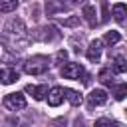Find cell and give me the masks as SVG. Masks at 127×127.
<instances>
[{"label": "cell", "instance_id": "cell-4", "mask_svg": "<svg viewBox=\"0 0 127 127\" xmlns=\"http://www.w3.org/2000/svg\"><path fill=\"white\" fill-rule=\"evenodd\" d=\"M4 107L6 109H10V111H22L24 107H26V97H24V93H8L6 97H4Z\"/></svg>", "mask_w": 127, "mask_h": 127}, {"label": "cell", "instance_id": "cell-15", "mask_svg": "<svg viewBox=\"0 0 127 127\" xmlns=\"http://www.w3.org/2000/svg\"><path fill=\"white\" fill-rule=\"evenodd\" d=\"M10 62H14V54L10 52V48H6L0 42V64H10Z\"/></svg>", "mask_w": 127, "mask_h": 127}, {"label": "cell", "instance_id": "cell-3", "mask_svg": "<svg viewBox=\"0 0 127 127\" xmlns=\"http://www.w3.org/2000/svg\"><path fill=\"white\" fill-rule=\"evenodd\" d=\"M62 75L65 79H81L85 75V69L77 62H67L65 65H62Z\"/></svg>", "mask_w": 127, "mask_h": 127}, {"label": "cell", "instance_id": "cell-12", "mask_svg": "<svg viewBox=\"0 0 127 127\" xmlns=\"http://www.w3.org/2000/svg\"><path fill=\"white\" fill-rule=\"evenodd\" d=\"M111 10H113L115 20H117L119 24H123V22H125V14H127V6H125V4H113Z\"/></svg>", "mask_w": 127, "mask_h": 127}, {"label": "cell", "instance_id": "cell-10", "mask_svg": "<svg viewBox=\"0 0 127 127\" xmlns=\"http://www.w3.org/2000/svg\"><path fill=\"white\" fill-rule=\"evenodd\" d=\"M101 58V40H93L87 48V60L89 62H97Z\"/></svg>", "mask_w": 127, "mask_h": 127}, {"label": "cell", "instance_id": "cell-14", "mask_svg": "<svg viewBox=\"0 0 127 127\" xmlns=\"http://www.w3.org/2000/svg\"><path fill=\"white\" fill-rule=\"evenodd\" d=\"M64 97H67V101L71 105H79L81 103V93L75 89H64Z\"/></svg>", "mask_w": 127, "mask_h": 127}, {"label": "cell", "instance_id": "cell-22", "mask_svg": "<svg viewBox=\"0 0 127 127\" xmlns=\"http://www.w3.org/2000/svg\"><path fill=\"white\" fill-rule=\"evenodd\" d=\"M101 10H103L101 22H107V20H109V4H107V2H103V4H101Z\"/></svg>", "mask_w": 127, "mask_h": 127}, {"label": "cell", "instance_id": "cell-16", "mask_svg": "<svg viewBox=\"0 0 127 127\" xmlns=\"http://www.w3.org/2000/svg\"><path fill=\"white\" fill-rule=\"evenodd\" d=\"M69 6L67 4H64V2H48L46 4V12H48V16H52L54 12H60V10H67Z\"/></svg>", "mask_w": 127, "mask_h": 127}, {"label": "cell", "instance_id": "cell-24", "mask_svg": "<svg viewBox=\"0 0 127 127\" xmlns=\"http://www.w3.org/2000/svg\"><path fill=\"white\" fill-rule=\"evenodd\" d=\"M79 24V16H75V18H67V20H64V26H77Z\"/></svg>", "mask_w": 127, "mask_h": 127}, {"label": "cell", "instance_id": "cell-9", "mask_svg": "<svg viewBox=\"0 0 127 127\" xmlns=\"http://www.w3.org/2000/svg\"><path fill=\"white\" fill-rule=\"evenodd\" d=\"M81 14H83V18H85V22L91 26V28H95L99 22H97V14H95V6H91V4H85L83 6V10H81Z\"/></svg>", "mask_w": 127, "mask_h": 127}, {"label": "cell", "instance_id": "cell-13", "mask_svg": "<svg viewBox=\"0 0 127 127\" xmlns=\"http://www.w3.org/2000/svg\"><path fill=\"white\" fill-rule=\"evenodd\" d=\"M97 79L103 83V85H113V71L109 67H103L99 73H97Z\"/></svg>", "mask_w": 127, "mask_h": 127}, {"label": "cell", "instance_id": "cell-17", "mask_svg": "<svg viewBox=\"0 0 127 127\" xmlns=\"http://www.w3.org/2000/svg\"><path fill=\"white\" fill-rule=\"evenodd\" d=\"M113 71H115V73H125V71H127V62H125L123 56H117V58L113 60Z\"/></svg>", "mask_w": 127, "mask_h": 127}, {"label": "cell", "instance_id": "cell-5", "mask_svg": "<svg viewBox=\"0 0 127 127\" xmlns=\"http://www.w3.org/2000/svg\"><path fill=\"white\" fill-rule=\"evenodd\" d=\"M36 38H38V40H42V42H54V40H60V38H62V34L58 32V28H56V26H44V28H40V30H38Z\"/></svg>", "mask_w": 127, "mask_h": 127}, {"label": "cell", "instance_id": "cell-6", "mask_svg": "<svg viewBox=\"0 0 127 127\" xmlns=\"http://www.w3.org/2000/svg\"><path fill=\"white\" fill-rule=\"evenodd\" d=\"M87 101H89V105H91V107L103 105V103L107 101V93H105L103 89H91V91H89V95H87Z\"/></svg>", "mask_w": 127, "mask_h": 127}, {"label": "cell", "instance_id": "cell-8", "mask_svg": "<svg viewBox=\"0 0 127 127\" xmlns=\"http://www.w3.org/2000/svg\"><path fill=\"white\" fill-rule=\"evenodd\" d=\"M64 101V89L62 87H52V89H48V103L52 105V107H58L60 103Z\"/></svg>", "mask_w": 127, "mask_h": 127}, {"label": "cell", "instance_id": "cell-20", "mask_svg": "<svg viewBox=\"0 0 127 127\" xmlns=\"http://www.w3.org/2000/svg\"><path fill=\"white\" fill-rule=\"evenodd\" d=\"M125 95H127V85L125 83H121V85H117V89H115V99H125Z\"/></svg>", "mask_w": 127, "mask_h": 127}, {"label": "cell", "instance_id": "cell-25", "mask_svg": "<svg viewBox=\"0 0 127 127\" xmlns=\"http://www.w3.org/2000/svg\"><path fill=\"white\" fill-rule=\"evenodd\" d=\"M111 127H123L121 123H111Z\"/></svg>", "mask_w": 127, "mask_h": 127}, {"label": "cell", "instance_id": "cell-7", "mask_svg": "<svg viewBox=\"0 0 127 127\" xmlns=\"http://www.w3.org/2000/svg\"><path fill=\"white\" fill-rule=\"evenodd\" d=\"M14 81H18V71L14 67H0V83L10 85Z\"/></svg>", "mask_w": 127, "mask_h": 127}, {"label": "cell", "instance_id": "cell-18", "mask_svg": "<svg viewBox=\"0 0 127 127\" xmlns=\"http://www.w3.org/2000/svg\"><path fill=\"white\" fill-rule=\"evenodd\" d=\"M119 40H121V34L115 32V30H111V32H107V34L103 36V42H105L107 46H113V44H117Z\"/></svg>", "mask_w": 127, "mask_h": 127}, {"label": "cell", "instance_id": "cell-1", "mask_svg": "<svg viewBox=\"0 0 127 127\" xmlns=\"http://www.w3.org/2000/svg\"><path fill=\"white\" fill-rule=\"evenodd\" d=\"M48 67H50V60L46 56H32L24 64V71L28 75H42L48 71Z\"/></svg>", "mask_w": 127, "mask_h": 127}, {"label": "cell", "instance_id": "cell-21", "mask_svg": "<svg viewBox=\"0 0 127 127\" xmlns=\"http://www.w3.org/2000/svg\"><path fill=\"white\" fill-rule=\"evenodd\" d=\"M65 60H67V52H65V50H60V52L56 54V65H62Z\"/></svg>", "mask_w": 127, "mask_h": 127}, {"label": "cell", "instance_id": "cell-23", "mask_svg": "<svg viewBox=\"0 0 127 127\" xmlns=\"http://www.w3.org/2000/svg\"><path fill=\"white\" fill-rule=\"evenodd\" d=\"M95 127H111V121H109V119H105V117H101V119H97V121H95Z\"/></svg>", "mask_w": 127, "mask_h": 127}, {"label": "cell", "instance_id": "cell-2", "mask_svg": "<svg viewBox=\"0 0 127 127\" xmlns=\"http://www.w3.org/2000/svg\"><path fill=\"white\" fill-rule=\"evenodd\" d=\"M4 34H6L12 42H22V40L26 38V26H24V22H22L20 18H12V20H8L6 26H4Z\"/></svg>", "mask_w": 127, "mask_h": 127}, {"label": "cell", "instance_id": "cell-19", "mask_svg": "<svg viewBox=\"0 0 127 127\" xmlns=\"http://www.w3.org/2000/svg\"><path fill=\"white\" fill-rule=\"evenodd\" d=\"M18 8V0H0V12H14Z\"/></svg>", "mask_w": 127, "mask_h": 127}, {"label": "cell", "instance_id": "cell-11", "mask_svg": "<svg viewBox=\"0 0 127 127\" xmlns=\"http://www.w3.org/2000/svg\"><path fill=\"white\" fill-rule=\"evenodd\" d=\"M26 91L34 95V99H44L48 95V85H26Z\"/></svg>", "mask_w": 127, "mask_h": 127}]
</instances>
